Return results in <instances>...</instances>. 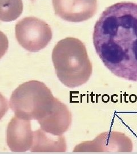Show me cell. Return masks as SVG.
Masks as SVG:
<instances>
[{"instance_id": "1", "label": "cell", "mask_w": 137, "mask_h": 154, "mask_svg": "<svg viewBox=\"0 0 137 154\" xmlns=\"http://www.w3.org/2000/svg\"><path fill=\"white\" fill-rule=\"evenodd\" d=\"M93 40L113 74L137 82V4L119 2L106 9L95 23Z\"/></svg>"}, {"instance_id": "2", "label": "cell", "mask_w": 137, "mask_h": 154, "mask_svg": "<svg viewBox=\"0 0 137 154\" xmlns=\"http://www.w3.org/2000/svg\"><path fill=\"white\" fill-rule=\"evenodd\" d=\"M51 58L57 76L65 86H81L90 78L92 64L85 44L78 38L67 37L57 42Z\"/></svg>"}, {"instance_id": "3", "label": "cell", "mask_w": 137, "mask_h": 154, "mask_svg": "<svg viewBox=\"0 0 137 154\" xmlns=\"http://www.w3.org/2000/svg\"><path fill=\"white\" fill-rule=\"evenodd\" d=\"M58 101L45 83L33 80L21 84L14 90L10 98L9 107L18 118L38 121L49 114Z\"/></svg>"}, {"instance_id": "4", "label": "cell", "mask_w": 137, "mask_h": 154, "mask_svg": "<svg viewBox=\"0 0 137 154\" xmlns=\"http://www.w3.org/2000/svg\"><path fill=\"white\" fill-rule=\"evenodd\" d=\"M15 35L18 43L30 52H37L45 48L53 37L50 26L34 17H25L18 21Z\"/></svg>"}, {"instance_id": "5", "label": "cell", "mask_w": 137, "mask_h": 154, "mask_svg": "<svg viewBox=\"0 0 137 154\" xmlns=\"http://www.w3.org/2000/svg\"><path fill=\"white\" fill-rule=\"evenodd\" d=\"M133 149L131 140L122 132L110 131L99 134L94 140L81 143L74 152H131Z\"/></svg>"}, {"instance_id": "6", "label": "cell", "mask_w": 137, "mask_h": 154, "mask_svg": "<svg viewBox=\"0 0 137 154\" xmlns=\"http://www.w3.org/2000/svg\"><path fill=\"white\" fill-rule=\"evenodd\" d=\"M55 14L68 22L88 20L97 10V0H52Z\"/></svg>"}, {"instance_id": "7", "label": "cell", "mask_w": 137, "mask_h": 154, "mask_svg": "<svg viewBox=\"0 0 137 154\" xmlns=\"http://www.w3.org/2000/svg\"><path fill=\"white\" fill-rule=\"evenodd\" d=\"M33 140L30 120L13 117L6 128V143L9 149L14 152H25L30 149Z\"/></svg>"}, {"instance_id": "8", "label": "cell", "mask_w": 137, "mask_h": 154, "mask_svg": "<svg viewBox=\"0 0 137 154\" xmlns=\"http://www.w3.org/2000/svg\"><path fill=\"white\" fill-rule=\"evenodd\" d=\"M71 121L72 116L68 107L59 101L49 114L37 122L44 132L60 136L68 130Z\"/></svg>"}, {"instance_id": "9", "label": "cell", "mask_w": 137, "mask_h": 154, "mask_svg": "<svg viewBox=\"0 0 137 154\" xmlns=\"http://www.w3.org/2000/svg\"><path fill=\"white\" fill-rule=\"evenodd\" d=\"M66 144L64 136H57L41 129L34 131L33 144L31 152H65Z\"/></svg>"}, {"instance_id": "10", "label": "cell", "mask_w": 137, "mask_h": 154, "mask_svg": "<svg viewBox=\"0 0 137 154\" xmlns=\"http://www.w3.org/2000/svg\"><path fill=\"white\" fill-rule=\"evenodd\" d=\"M22 11V0H0V21L6 22L15 21Z\"/></svg>"}]
</instances>
